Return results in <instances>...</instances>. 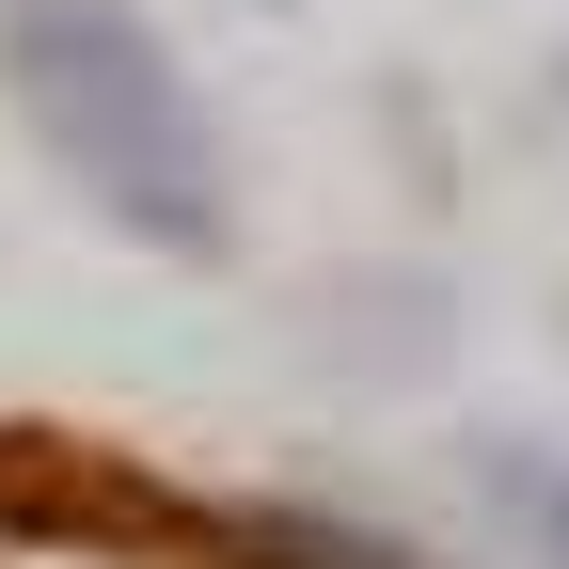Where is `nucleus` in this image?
<instances>
[{
    "label": "nucleus",
    "instance_id": "obj_1",
    "mask_svg": "<svg viewBox=\"0 0 569 569\" xmlns=\"http://www.w3.org/2000/svg\"><path fill=\"white\" fill-rule=\"evenodd\" d=\"M17 96L96 174V206H127L159 238H206V127H190L174 63L127 17H96V0H17Z\"/></svg>",
    "mask_w": 569,
    "mask_h": 569
}]
</instances>
